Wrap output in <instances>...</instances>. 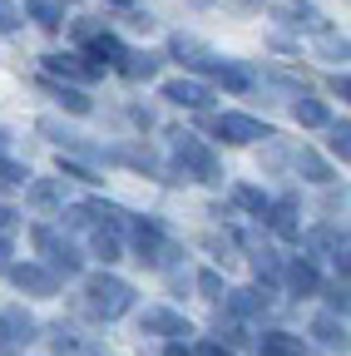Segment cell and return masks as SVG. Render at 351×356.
<instances>
[{"mask_svg": "<svg viewBox=\"0 0 351 356\" xmlns=\"http://www.w3.org/2000/svg\"><path fill=\"white\" fill-rule=\"evenodd\" d=\"M109 159H119V163H129V168H144V173H154V178H163V168H158V159H154V149H114Z\"/></svg>", "mask_w": 351, "mask_h": 356, "instance_id": "obj_22", "label": "cell"}, {"mask_svg": "<svg viewBox=\"0 0 351 356\" xmlns=\"http://www.w3.org/2000/svg\"><path fill=\"white\" fill-rule=\"evenodd\" d=\"M60 173H65V178H79V184H99V173L84 168V163H74V159H60Z\"/></svg>", "mask_w": 351, "mask_h": 356, "instance_id": "obj_30", "label": "cell"}, {"mask_svg": "<svg viewBox=\"0 0 351 356\" xmlns=\"http://www.w3.org/2000/svg\"><path fill=\"white\" fill-rule=\"evenodd\" d=\"M287 287H292L297 297H312V292L322 287V277H317V267H312V262H302V257H297V262H287Z\"/></svg>", "mask_w": 351, "mask_h": 356, "instance_id": "obj_14", "label": "cell"}, {"mask_svg": "<svg viewBox=\"0 0 351 356\" xmlns=\"http://www.w3.org/2000/svg\"><path fill=\"white\" fill-rule=\"evenodd\" d=\"M0 332H6V341H10V346H20V341H35V317H25V312L15 307V312H6Z\"/></svg>", "mask_w": 351, "mask_h": 356, "instance_id": "obj_19", "label": "cell"}, {"mask_svg": "<svg viewBox=\"0 0 351 356\" xmlns=\"http://www.w3.org/2000/svg\"><path fill=\"white\" fill-rule=\"evenodd\" d=\"M193 356H233V346H223V341H203Z\"/></svg>", "mask_w": 351, "mask_h": 356, "instance_id": "obj_35", "label": "cell"}, {"mask_svg": "<svg viewBox=\"0 0 351 356\" xmlns=\"http://www.w3.org/2000/svg\"><path fill=\"white\" fill-rule=\"evenodd\" d=\"M327 307H332V312H341V317H346V277L327 287Z\"/></svg>", "mask_w": 351, "mask_h": 356, "instance_id": "obj_33", "label": "cell"}, {"mask_svg": "<svg viewBox=\"0 0 351 356\" xmlns=\"http://www.w3.org/2000/svg\"><path fill=\"white\" fill-rule=\"evenodd\" d=\"M173 154H179V173H183V178H198V184H223V168H218V159H213V149H208L203 139L179 134Z\"/></svg>", "mask_w": 351, "mask_h": 356, "instance_id": "obj_2", "label": "cell"}, {"mask_svg": "<svg viewBox=\"0 0 351 356\" xmlns=\"http://www.w3.org/2000/svg\"><path fill=\"white\" fill-rule=\"evenodd\" d=\"M228 297V312H233V317H252V312H268L272 307V297H268V287H238V292H223Z\"/></svg>", "mask_w": 351, "mask_h": 356, "instance_id": "obj_12", "label": "cell"}, {"mask_svg": "<svg viewBox=\"0 0 351 356\" xmlns=\"http://www.w3.org/2000/svg\"><path fill=\"white\" fill-rule=\"evenodd\" d=\"M6 149H10V134H6V129H0V154H6Z\"/></svg>", "mask_w": 351, "mask_h": 356, "instance_id": "obj_39", "label": "cell"}, {"mask_svg": "<svg viewBox=\"0 0 351 356\" xmlns=\"http://www.w3.org/2000/svg\"><path fill=\"white\" fill-rule=\"evenodd\" d=\"M30 238H35V252L50 262V273H55V277H74V273H79V252H74L70 238H60L55 228H45V222H40Z\"/></svg>", "mask_w": 351, "mask_h": 356, "instance_id": "obj_3", "label": "cell"}, {"mask_svg": "<svg viewBox=\"0 0 351 356\" xmlns=\"http://www.w3.org/2000/svg\"><path fill=\"white\" fill-rule=\"evenodd\" d=\"M297 168H302L307 178H312V184H332L327 159H322V154H312V149H302V154H297Z\"/></svg>", "mask_w": 351, "mask_h": 356, "instance_id": "obj_25", "label": "cell"}, {"mask_svg": "<svg viewBox=\"0 0 351 356\" xmlns=\"http://www.w3.org/2000/svg\"><path fill=\"white\" fill-rule=\"evenodd\" d=\"M119 70H124L129 79H154V74H158V55H149V50L124 55V60H119Z\"/></svg>", "mask_w": 351, "mask_h": 356, "instance_id": "obj_20", "label": "cell"}, {"mask_svg": "<svg viewBox=\"0 0 351 356\" xmlns=\"http://www.w3.org/2000/svg\"><path fill=\"white\" fill-rule=\"evenodd\" d=\"M20 25V10H15V0H0V35H10Z\"/></svg>", "mask_w": 351, "mask_h": 356, "instance_id": "obj_32", "label": "cell"}, {"mask_svg": "<svg viewBox=\"0 0 351 356\" xmlns=\"http://www.w3.org/2000/svg\"><path fill=\"white\" fill-rule=\"evenodd\" d=\"M327 144H332V154H336L341 163L351 159V124H346V119H341V124H332V139H327Z\"/></svg>", "mask_w": 351, "mask_h": 356, "instance_id": "obj_28", "label": "cell"}, {"mask_svg": "<svg viewBox=\"0 0 351 356\" xmlns=\"http://www.w3.org/2000/svg\"><path fill=\"white\" fill-rule=\"evenodd\" d=\"M45 70L50 74H65V79H79V84L99 74V65H84L79 55H45Z\"/></svg>", "mask_w": 351, "mask_h": 356, "instance_id": "obj_13", "label": "cell"}, {"mask_svg": "<svg viewBox=\"0 0 351 356\" xmlns=\"http://www.w3.org/2000/svg\"><path fill=\"white\" fill-rule=\"evenodd\" d=\"M233 198H238V208H247V213H257V218H262V213H268V198H262L257 188H238Z\"/></svg>", "mask_w": 351, "mask_h": 356, "instance_id": "obj_29", "label": "cell"}, {"mask_svg": "<svg viewBox=\"0 0 351 356\" xmlns=\"http://www.w3.org/2000/svg\"><path fill=\"white\" fill-rule=\"evenodd\" d=\"M114 6H129V0H114Z\"/></svg>", "mask_w": 351, "mask_h": 356, "instance_id": "obj_40", "label": "cell"}, {"mask_svg": "<svg viewBox=\"0 0 351 356\" xmlns=\"http://www.w3.org/2000/svg\"><path fill=\"white\" fill-rule=\"evenodd\" d=\"M208 129L218 134V139H228V144H257V139L268 144L272 139V129L262 124V119H247V114H218Z\"/></svg>", "mask_w": 351, "mask_h": 356, "instance_id": "obj_4", "label": "cell"}, {"mask_svg": "<svg viewBox=\"0 0 351 356\" xmlns=\"http://www.w3.org/2000/svg\"><path fill=\"white\" fill-rule=\"evenodd\" d=\"M312 337H317L327 351H341V346H346V322H336V312H327V317L312 322Z\"/></svg>", "mask_w": 351, "mask_h": 356, "instance_id": "obj_15", "label": "cell"}, {"mask_svg": "<svg viewBox=\"0 0 351 356\" xmlns=\"http://www.w3.org/2000/svg\"><path fill=\"white\" fill-rule=\"evenodd\" d=\"M10 282H15L20 292H30V297H55V292H60V277L50 273L45 262H15V267H10Z\"/></svg>", "mask_w": 351, "mask_h": 356, "instance_id": "obj_5", "label": "cell"}, {"mask_svg": "<svg viewBox=\"0 0 351 356\" xmlns=\"http://www.w3.org/2000/svg\"><path fill=\"white\" fill-rule=\"evenodd\" d=\"M163 356H193V351H188L183 341H168V351H163Z\"/></svg>", "mask_w": 351, "mask_h": 356, "instance_id": "obj_37", "label": "cell"}, {"mask_svg": "<svg viewBox=\"0 0 351 356\" xmlns=\"http://www.w3.org/2000/svg\"><path fill=\"white\" fill-rule=\"evenodd\" d=\"M84 213H90V222L95 228H109V233H119V228H129V222H134V213L129 208H119V203H84Z\"/></svg>", "mask_w": 351, "mask_h": 356, "instance_id": "obj_11", "label": "cell"}, {"mask_svg": "<svg viewBox=\"0 0 351 356\" xmlns=\"http://www.w3.org/2000/svg\"><path fill=\"white\" fill-rule=\"evenodd\" d=\"M74 346H79V341H74V337H70V332H65V327H60V332H55V351H60V356H65V351H74Z\"/></svg>", "mask_w": 351, "mask_h": 356, "instance_id": "obj_36", "label": "cell"}, {"mask_svg": "<svg viewBox=\"0 0 351 356\" xmlns=\"http://www.w3.org/2000/svg\"><path fill=\"white\" fill-rule=\"evenodd\" d=\"M163 99L179 104V109H208V104H213V89L198 84V79H168V84H163Z\"/></svg>", "mask_w": 351, "mask_h": 356, "instance_id": "obj_7", "label": "cell"}, {"mask_svg": "<svg viewBox=\"0 0 351 356\" xmlns=\"http://www.w3.org/2000/svg\"><path fill=\"white\" fill-rule=\"evenodd\" d=\"M257 351H262V356H307L302 337H287V332H268V337L257 341Z\"/></svg>", "mask_w": 351, "mask_h": 356, "instance_id": "obj_17", "label": "cell"}, {"mask_svg": "<svg viewBox=\"0 0 351 356\" xmlns=\"http://www.w3.org/2000/svg\"><path fill=\"white\" fill-rule=\"evenodd\" d=\"M144 332H149V337H193L188 317H179V312H168V307L144 312Z\"/></svg>", "mask_w": 351, "mask_h": 356, "instance_id": "obj_9", "label": "cell"}, {"mask_svg": "<svg viewBox=\"0 0 351 356\" xmlns=\"http://www.w3.org/2000/svg\"><path fill=\"white\" fill-rule=\"evenodd\" d=\"M307 243V252H317V257H332L336 267H341V277H346V233H336V228H312L302 238Z\"/></svg>", "mask_w": 351, "mask_h": 356, "instance_id": "obj_8", "label": "cell"}, {"mask_svg": "<svg viewBox=\"0 0 351 356\" xmlns=\"http://www.w3.org/2000/svg\"><path fill=\"white\" fill-rule=\"evenodd\" d=\"M262 218H268V228H272L282 243H297V238H302V228H297V203H292V198L268 203V213H262Z\"/></svg>", "mask_w": 351, "mask_h": 356, "instance_id": "obj_10", "label": "cell"}, {"mask_svg": "<svg viewBox=\"0 0 351 356\" xmlns=\"http://www.w3.org/2000/svg\"><path fill=\"white\" fill-rule=\"evenodd\" d=\"M0 267H10V243L0 238Z\"/></svg>", "mask_w": 351, "mask_h": 356, "instance_id": "obj_38", "label": "cell"}, {"mask_svg": "<svg viewBox=\"0 0 351 356\" xmlns=\"http://www.w3.org/2000/svg\"><path fill=\"white\" fill-rule=\"evenodd\" d=\"M15 228H20V213L0 203V238H6V233H15Z\"/></svg>", "mask_w": 351, "mask_h": 356, "instance_id": "obj_34", "label": "cell"}, {"mask_svg": "<svg viewBox=\"0 0 351 356\" xmlns=\"http://www.w3.org/2000/svg\"><path fill=\"white\" fill-rule=\"evenodd\" d=\"M30 184V168L15 159H0V188H25Z\"/></svg>", "mask_w": 351, "mask_h": 356, "instance_id": "obj_26", "label": "cell"}, {"mask_svg": "<svg viewBox=\"0 0 351 356\" xmlns=\"http://www.w3.org/2000/svg\"><path fill=\"white\" fill-rule=\"evenodd\" d=\"M292 114H297V124H307V129L332 124V114H327V104H322V99H297V104H292Z\"/></svg>", "mask_w": 351, "mask_h": 356, "instance_id": "obj_23", "label": "cell"}, {"mask_svg": "<svg viewBox=\"0 0 351 356\" xmlns=\"http://www.w3.org/2000/svg\"><path fill=\"white\" fill-rule=\"evenodd\" d=\"M168 55H179L188 70H203V74H218V65H223V60H218L203 40H193V35H173V40H168Z\"/></svg>", "mask_w": 351, "mask_h": 356, "instance_id": "obj_6", "label": "cell"}, {"mask_svg": "<svg viewBox=\"0 0 351 356\" xmlns=\"http://www.w3.org/2000/svg\"><path fill=\"white\" fill-rule=\"evenodd\" d=\"M129 307H134V287H129L124 277H114V273H95L90 282H84V312H90V317H99V322H119Z\"/></svg>", "mask_w": 351, "mask_h": 356, "instance_id": "obj_1", "label": "cell"}, {"mask_svg": "<svg viewBox=\"0 0 351 356\" xmlns=\"http://www.w3.org/2000/svg\"><path fill=\"white\" fill-rule=\"evenodd\" d=\"M198 292L208 302H223V277H218V273H198Z\"/></svg>", "mask_w": 351, "mask_h": 356, "instance_id": "obj_31", "label": "cell"}, {"mask_svg": "<svg viewBox=\"0 0 351 356\" xmlns=\"http://www.w3.org/2000/svg\"><path fill=\"white\" fill-rule=\"evenodd\" d=\"M60 184H55V178H35V184H30V208L35 213H55L60 208Z\"/></svg>", "mask_w": 351, "mask_h": 356, "instance_id": "obj_16", "label": "cell"}, {"mask_svg": "<svg viewBox=\"0 0 351 356\" xmlns=\"http://www.w3.org/2000/svg\"><path fill=\"white\" fill-rule=\"evenodd\" d=\"M25 15H35L45 30H60L65 25V10L55 6V0H25Z\"/></svg>", "mask_w": 351, "mask_h": 356, "instance_id": "obj_24", "label": "cell"}, {"mask_svg": "<svg viewBox=\"0 0 351 356\" xmlns=\"http://www.w3.org/2000/svg\"><path fill=\"white\" fill-rule=\"evenodd\" d=\"M129 50L119 44V35H90V60H99V70L104 65H119Z\"/></svg>", "mask_w": 351, "mask_h": 356, "instance_id": "obj_18", "label": "cell"}, {"mask_svg": "<svg viewBox=\"0 0 351 356\" xmlns=\"http://www.w3.org/2000/svg\"><path fill=\"white\" fill-rule=\"evenodd\" d=\"M95 257L109 267V262H119V238L114 233H104V228H95Z\"/></svg>", "mask_w": 351, "mask_h": 356, "instance_id": "obj_27", "label": "cell"}, {"mask_svg": "<svg viewBox=\"0 0 351 356\" xmlns=\"http://www.w3.org/2000/svg\"><path fill=\"white\" fill-rule=\"evenodd\" d=\"M45 89H50V95H55L70 114H90V109H95V104H90V95H84V89H74V84H45Z\"/></svg>", "mask_w": 351, "mask_h": 356, "instance_id": "obj_21", "label": "cell"}]
</instances>
